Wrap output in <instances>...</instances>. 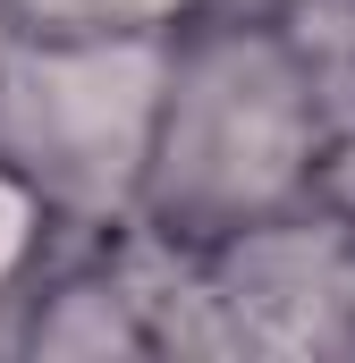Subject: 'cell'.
I'll use <instances>...</instances> for the list:
<instances>
[{
	"instance_id": "cell-1",
	"label": "cell",
	"mask_w": 355,
	"mask_h": 363,
	"mask_svg": "<svg viewBox=\"0 0 355 363\" xmlns=\"http://www.w3.org/2000/svg\"><path fill=\"white\" fill-rule=\"evenodd\" d=\"M322 161V68L279 17L203 9L170 34L161 110L144 152L136 228L170 245H220L254 220L313 203Z\"/></svg>"
},
{
	"instance_id": "cell-2",
	"label": "cell",
	"mask_w": 355,
	"mask_h": 363,
	"mask_svg": "<svg viewBox=\"0 0 355 363\" xmlns=\"http://www.w3.org/2000/svg\"><path fill=\"white\" fill-rule=\"evenodd\" d=\"M170 43L9 34L0 43V161L43 194L60 237H110L144 203V152Z\"/></svg>"
},
{
	"instance_id": "cell-3",
	"label": "cell",
	"mask_w": 355,
	"mask_h": 363,
	"mask_svg": "<svg viewBox=\"0 0 355 363\" xmlns=\"http://www.w3.org/2000/svg\"><path fill=\"white\" fill-rule=\"evenodd\" d=\"M212 0H0L9 34H119V43H170Z\"/></svg>"
},
{
	"instance_id": "cell-4",
	"label": "cell",
	"mask_w": 355,
	"mask_h": 363,
	"mask_svg": "<svg viewBox=\"0 0 355 363\" xmlns=\"http://www.w3.org/2000/svg\"><path fill=\"white\" fill-rule=\"evenodd\" d=\"M51 245H60V220L43 211L34 186L0 161V321H9V304L26 296V279L51 262Z\"/></svg>"
},
{
	"instance_id": "cell-5",
	"label": "cell",
	"mask_w": 355,
	"mask_h": 363,
	"mask_svg": "<svg viewBox=\"0 0 355 363\" xmlns=\"http://www.w3.org/2000/svg\"><path fill=\"white\" fill-rule=\"evenodd\" d=\"M313 203L355 220V68H322V161H313Z\"/></svg>"
},
{
	"instance_id": "cell-6",
	"label": "cell",
	"mask_w": 355,
	"mask_h": 363,
	"mask_svg": "<svg viewBox=\"0 0 355 363\" xmlns=\"http://www.w3.org/2000/svg\"><path fill=\"white\" fill-rule=\"evenodd\" d=\"M0 43H9V17H0Z\"/></svg>"
}]
</instances>
